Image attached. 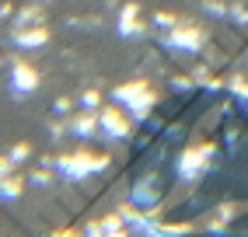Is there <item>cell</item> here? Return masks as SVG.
Listing matches in <instances>:
<instances>
[{"label":"cell","mask_w":248,"mask_h":237,"mask_svg":"<svg viewBox=\"0 0 248 237\" xmlns=\"http://www.w3.org/2000/svg\"><path fill=\"white\" fill-rule=\"evenodd\" d=\"M60 167H63L67 175H74V178H84L88 171L102 167V161H60Z\"/></svg>","instance_id":"cell-1"},{"label":"cell","mask_w":248,"mask_h":237,"mask_svg":"<svg viewBox=\"0 0 248 237\" xmlns=\"http://www.w3.org/2000/svg\"><path fill=\"white\" fill-rule=\"evenodd\" d=\"M21 192V181L18 178H0V199H14Z\"/></svg>","instance_id":"cell-2"},{"label":"cell","mask_w":248,"mask_h":237,"mask_svg":"<svg viewBox=\"0 0 248 237\" xmlns=\"http://www.w3.org/2000/svg\"><path fill=\"white\" fill-rule=\"evenodd\" d=\"M60 237H74V234H60Z\"/></svg>","instance_id":"cell-3"}]
</instances>
